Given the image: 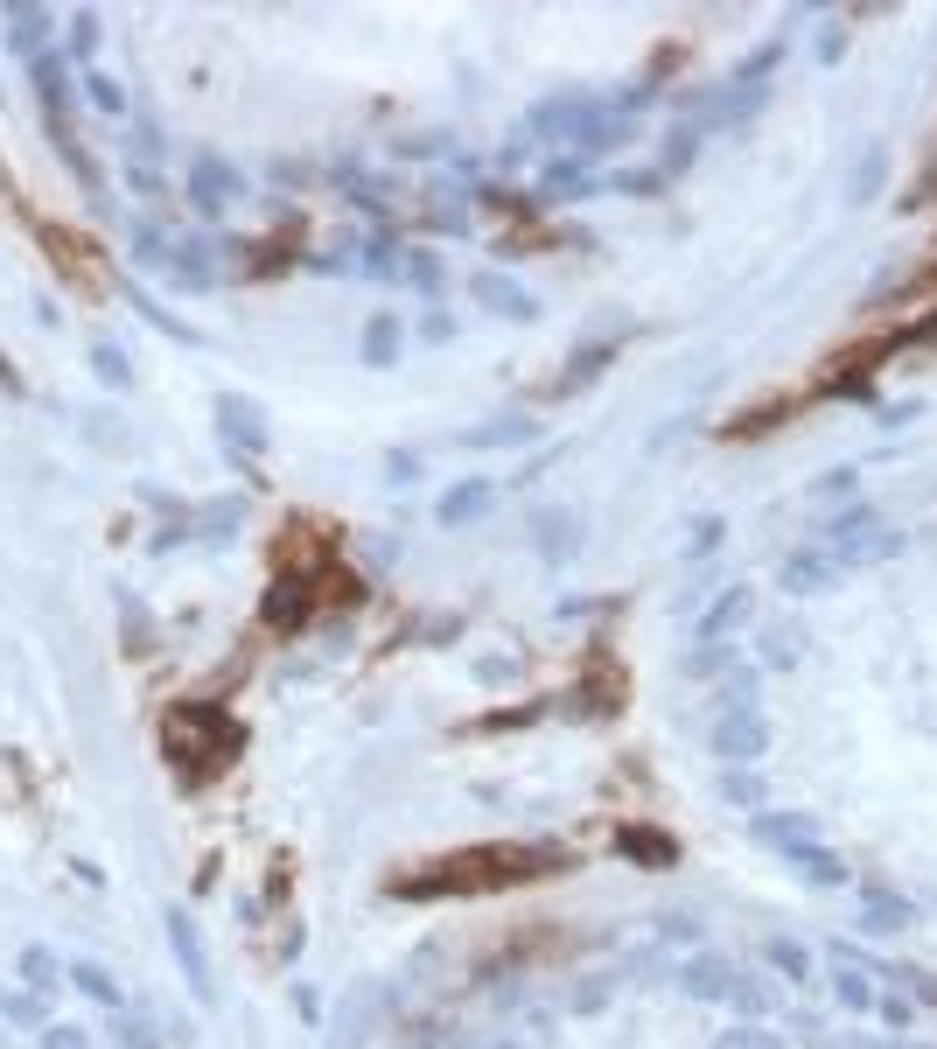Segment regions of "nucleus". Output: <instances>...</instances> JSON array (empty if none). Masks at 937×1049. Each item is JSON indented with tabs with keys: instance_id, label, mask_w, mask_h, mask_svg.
<instances>
[{
	"instance_id": "obj_1",
	"label": "nucleus",
	"mask_w": 937,
	"mask_h": 1049,
	"mask_svg": "<svg viewBox=\"0 0 937 1049\" xmlns=\"http://www.w3.org/2000/svg\"><path fill=\"white\" fill-rule=\"evenodd\" d=\"M532 868H553V853H525V847H476V853H455V861L427 868V874H462L455 889H504V882H525Z\"/></svg>"
},
{
	"instance_id": "obj_2",
	"label": "nucleus",
	"mask_w": 937,
	"mask_h": 1049,
	"mask_svg": "<svg viewBox=\"0 0 937 1049\" xmlns=\"http://www.w3.org/2000/svg\"><path fill=\"white\" fill-rule=\"evenodd\" d=\"M203 741H217V749H238V728H232L217 707H176V721H168V756H176V762H197V777H210Z\"/></svg>"
},
{
	"instance_id": "obj_3",
	"label": "nucleus",
	"mask_w": 937,
	"mask_h": 1049,
	"mask_svg": "<svg viewBox=\"0 0 937 1049\" xmlns=\"http://www.w3.org/2000/svg\"><path fill=\"white\" fill-rule=\"evenodd\" d=\"M168 930H176V959H182V972L197 980V994H210V966H203V945H197V930L182 924V909H168Z\"/></svg>"
},
{
	"instance_id": "obj_4",
	"label": "nucleus",
	"mask_w": 937,
	"mask_h": 1049,
	"mask_svg": "<svg viewBox=\"0 0 937 1049\" xmlns=\"http://www.w3.org/2000/svg\"><path fill=\"white\" fill-rule=\"evenodd\" d=\"M70 980H78V986H85V994L99 1001V1007H126V994H120V980H112L105 966H85V959H78V966H70Z\"/></svg>"
},
{
	"instance_id": "obj_5",
	"label": "nucleus",
	"mask_w": 937,
	"mask_h": 1049,
	"mask_svg": "<svg viewBox=\"0 0 937 1049\" xmlns=\"http://www.w3.org/2000/svg\"><path fill=\"white\" fill-rule=\"evenodd\" d=\"M8 1022H22V1028H43V1022H49V994H43V986L14 994V1001H8Z\"/></svg>"
},
{
	"instance_id": "obj_6",
	"label": "nucleus",
	"mask_w": 937,
	"mask_h": 1049,
	"mask_svg": "<svg viewBox=\"0 0 937 1049\" xmlns=\"http://www.w3.org/2000/svg\"><path fill=\"white\" fill-rule=\"evenodd\" d=\"M112 1036H120L126 1049H155V1042H161V1036H155V1022H147V1015H120V1022H112Z\"/></svg>"
},
{
	"instance_id": "obj_7",
	"label": "nucleus",
	"mask_w": 937,
	"mask_h": 1049,
	"mask_svg": "<svg viewBox=\"0 0 937 1049\" xmlns=\"http://www.w3.org/2000/svg\"><path fill=\"white\" fill-rule=\"evenodd\" d=\"M756 741H762L756 721H728V728H721V749H756Z\"/></svg>"
},
{
	"instance_id": "obj_8",
	"label": "nucleus",
	"mask_w": 937,
	"mask_h": 1049,
	"mask_svg": "<svg viewBox=\"0 0 937 1049\" xmlns=\"http://www.w3.org/2000/svg\"><path fill=\"white\" fill-rule=\"evenodd\" d=\"M43 1049H91L78 1028H43Z\"/></svg>"
},
{
	"instance_id": "obj_9",
	"label": "nucleus",
	"mask_w": 937,
	"mask_h": 1049,
	"mask_svg": "<svg viewBox=\"0 0 937 1049\" xmlns=\"http://www.w3.org/2000/svg\"><path fill=\"white\" fill-rule=\"evenodd\" d=\"M721 1049H777V1042H770V1036H749V1028H735V1036L721 1042Z\"/></svg>"
}]
</instances>
